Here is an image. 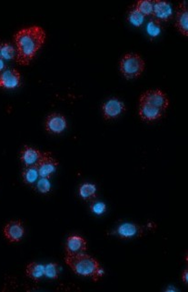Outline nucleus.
I'll use <instances>...</instances> for the list:
<instances>
[{
    "mask_svg": "<svg viewBox=\"0 0 188 292\" xmlns=\"http://www.w3.org/2000/svg\"><path fill=\"white\" fill-rule=\"evenodd\" d=\"M120 70L128 80L138 78L145 70V61L138 54H126L121 59Z\"/></svg>",
    "mask_w": 188,
    "mask_h": 292,
    "instance_id": "7ed1b4c3",
    "label": "nucleus"
},
{
    "mask_svg": "<svg viewBox=\"0 0 188 292\" xmlns=\"http://www.w3.org/2000/svg\"><path fill=\"white\" fill-rule=\"evenodd\" d=\"M45 276L48 279H58L59 276V266L57 263H50L45 265Z\"/></svg>",
    "mask_w": 188,
    "mask_h": 292,
    "instance_id": "5701e85b",
    "label": "nucleus"
},
{
    "mask_svg": "<svg viewBox=\"0 0 188 292\" xmlns=\"http://www.w3.org/2000/svg\"><path fill=\"white\" fill-rule=\"evenodd\" d=\"M21 82L20 72L16 68H9L0 73V88L12 89L19 87Z\"/></svg>",
    "mask_w": 188,
    "mask_h": 292,
    "instance_id": "423d86ee",
    "label": "nucleus"
},
{
    "mask_svg": "<svg viewBox=\"0 0 188 292\" xmlns=\"http://www.w3.org/2000/svg\"><path fill=\"white\" fill-rule=\"evenodd\" d=\"M79 195L85 200L94 199L97 196V187L92 183H84L79 188Z\"/></svg>",
    "mask_w": 188,
    "mask_h": 292,
    "instance_id": "a211bd4d",
    "label": "nucleus"
},
{
    "mask_svg": "<svg viewBox=\"0 0 188 292\" xmlns=\"http://www.w3.org/2000/svg\"><path fill=\"white\" fill-rule=\"evenodd\" d=\"M58 166H59V162L55 160L51 155V153L44 152L42 153L40 160L36 167L38 170L39 177L50 178L51 176L56 172Z\"/></svg>",
    "mask_w": 188,
    "mask_h": 292,
    "instance_id": "39448f33",
    "label": "nucleus"
},
{
    "mask_svg": "<svg viewBox=\"0 0 188 292\" xmlns=\"http://www.w3.org/2000/svg\"><path fill=\"white\" fill-rule=\"evenodd\" d=\"M45 31L38 26L25 27L19 30L14 35L17 48V62L22 66L28 65L45 43Z\"/></svg>",
    "mask_w": 188,
    "mask_h": 292,
    "instance_id": "f257e3e1",
    "label": "nucleus"
},
{
    "mask_svg": "<svg viewBox=\"0 0 188 292\" xmlns=\"http://www.w3.org/2000/svg\"><path fill=\"white\" fill-rule=\"evenodd\" d=\"M6 68V64H5L4 60L0 58V73H2Z\"/></svg>",
    "mask_w": 188,
    "mask_h": 292,
    "instance_id": "a878e982",
    "label": "nucleus"
},
{
    "mask_svg": "<svg viewBox=\"0 0 188 292\" xmlns=\"http://www.w3.org/2000/svg\"><path fill=\"white\" fill-rule=\"evenodd\" d=\"M163 115V111L146 104H140L139 116L145 121H155L159 120Z\"/></svg>",
    "mask_w": 188,
    "mask_h": 292,
    "instance_id": "2eb2a0df",
    "label": "nucleus"
},
{
    "mask_svg": "<svg viewBox=\"0 0 188 292\" xmlns=\"http://www.w3.org/2000/svg\"><path fill=\"white\" fill-rule=\"evenodd\" d=\"M36 189L41 193H49L51 190L50 178L46 177H40L36 182Z\"/></svg>",
    "mask_w": 188,
    "mask_h": 292,
    "instance_id": "b1692460",
    "label": "nucleus"
},
{
    "mask_svg": "<svg viewBox=\"0 0 188 292\" xmlns=\"http://www.w3.org/2000/svg\"><path fill=\"white\" fill-rule=\"evenodd\" d=\"M90 209L91 211L96 214V215H102L104 213L106 212L107 210V207L103 202L100 201H94L93 203L91 204L90 206Z\"/></svg>",
    "mask_w": 188,
    "mask_h": 292,
    "instance_id": "393cba45",
    "label": "nucleus"
},
{
    "mask_svg": "<svg viewBox=\"0 0 188 292\" xmlns=\"http://www.w3.org/2000/svg\"><path fill=\"white\" fill-rule=\"evenodd\" d=\"M182 279L184 283L187 284V270H184V273L182 274Z\"/></svg>",
    "mask_w": 188,
    "mask_h": 292,
    "instance_id": "bb28decb",
    "label": "nucleus"
},
{
    "mask_svg": "<svg viewBox=\"0 0 188 292\" xmlns=\"http://www.w3.org/2000/svg\"><path fill=\"white\" fill-rule=\"evenodd\" d=\"M87 249L86 241L84 238L77 235H73L68 237L66 245L67 255H76L80 253H85Z\"/></svg>",
    "mask_w": 188,
    "mask_h": 292,
    "instance_id": "9b49d317",
    "label": "nucleus"
},
{
    "mask_svg": "<svg viewBox=\"0 0 188 292\" xmlns=\"http://www.w3.org/2000/svg\"><path fill=\"white\" fill-rule=\"evenodd\" d=\"M127 19H128L130 24L134 25L135 27H139V26H141L143 24L145 17L139 11H137L135 8H134V9L130 10Z\"/></svg>",
    "mask_w": 188,
    "mask_h": 292,
    "instance_id": "4be33fe9",
    "label": "nucleus"
},
{
    "mask_svg": "<svg viewBox=\"0 0 188 292\" xmlns=\"http://www.w3.org/2000/svg\"><path fill=\"white\" fill-rule=\"evenodd\" d=\"M26 273L33 280L39 281L45 276V266L32 262L27 265Z\"/></svg>",
    "mask_w": 188,
    "mask_h": 292,
    "instance_id": "dca6fc26",
    "label": "nucleus"
},
{
    "mask_svg": "<svg viewBox=\"0 0 188 292\" xmlns=\"http://www.w3.org/2000/svg\"><path fill=\"white\" fill-rule=\"evenodd\" d=\"M176 19L175 27L179 30L181 34L187 36L188 35V12L186 2H183L177 7L176 9Z\"/></svg>",
    "mask_w": 188,
    "mask_h": 292,
    "instance_id": "ddd939ff",
    "label": "nucleus"
},
{
    "mask_svg": "<svg viewBox=\"0 0 188 292\" xmlns=\"http://www.w3.org/2000/svg\"><path fill=\"white\" fill-rule=\"evenodd\" d=\"M162 31L161 22H159L157 19H152L147 25V32L149 36L153 39L157 38V35H160Z\"/></svg>",
    "mask_w": 188,
    "mask_h": 292,
    "instance_id": "412c9836",
    "label": "nucleus"
},
{
    "mask_svg": "<svg viewBox=\"0 0 188 292\" xmlns=\"http://www.w3.org/2000/svg\"><path fill=\"white\" fill-rule=\"evenodd\" d=\"M25 234V230L20 221H13L8 223L4 228V235L9 242L20 241Z\"/></svg>",
    "mask_w": 188,
    "mask_h": 292,
    "instance_id": "1a4fd4ad",
    "label": "nucleus"
},
{
    "mask_svg": "<svg viewBox=\"0 0 188 292\" xmlns=\"http://www.w3.org/2000/svg\"><path fill=\"white\" fill-rule=\"evenodd\" d=\"M22 176L26 184L33 186L37 181L39 174L36 167H26L23 171Z\"/></svg>",
    "mask_w": 188,
    "mask_h": 292,
    "instance_id": "f3484780",
    "label": "nucleus"
},
{
    "mask_svg": "<svg viewBox=\"0 0 188 292\" xmlns=\"http://www.w3.org/2000/svg\"><path fill=\"white\" fill-rule=\"evenodd\" d=\"M116 233L121 239H132V238L139 237L143 234V229L142 227L138 226L134 223L125 222L118 226Z\"/></svg>",
    "mask_w": 188,
    "mask_h": 292,
    "instance_id": "f8f14e48",
    "label": "nucleus"
},
{
    "mask_svg": "<svg viewBox=\"0 0 188 292\" xmlns=\"http://www.w3.org/2000/svg\"><path fill=\"white\" fill-rule=\"evenodd\" d=\"M65 261L76 274L90 277L94 281H98L104 275V270L99 261L85 253L67 255Z\"/></svg>",
    "mask_w": 188,
    "mask_h": 292,
    "instance_id": "f03ea898",
    "label": "nucleus"
},
{
    "mask_svg": "<svg viewBox=\"0 0 188 292\" xmlns=\"http://www.w3.org/2000/svg\"><path fill=\"white\" fill-rule=\"evenodd\" d=\"M154 4V9H153V15L155 17V19L158 20L159 22H166L170 20L173 17V9L170 3L166 1H161V0H156L153 2Z\"/></svg>",
    "mask_w": 188,
    "mask_h": 292,
    "instance_id": "6e6552de",
    "label": "nucleus"
},
{
    "mask_svg": "<svg viewBox=\"0 0 188 292\" xmlns=\"http://www.w3.org/2000/svg\"><path fill=\"white\" fill-rule=\"evenodd\" d=\"M135 9L139 11L140 13L145 16H151L153 15V9H154V4L150 0H140L137 1V3L134 6Z\"/></svg>",
    "mask_w": 188,
    "mask_h": 292,
    "instance_id": "aec40b11",
    "label": "nucleus"
},
{
    "mask_svg": "<svg viewBox=\"0 0 188 292\" xmlns=\"http://www.w3.org/2000/svg\"><path fill=\"white\" fill-rule=\"evenodd\" d=\"M17 50L15 49L13 45L10 43H2L0 44V58L3 60H12L16 58Z\"/></svg>",
    "mask_w": 188,
    "mask_h": 292,
    "instance_id": "6ab92c4d",
    "label": "nucleus"
},
{
    "mask_svg": "<svg viewBox=\"0 0 188 292\" xmlns=\"http://www.w3.org/2000/svg\"><path fill=\"white\" fill-rule=\"evenodd\" d=\"M125 111V106L123 102L117 98H111L105 102L102 106L104 118L106 120H112L121 115Z\"/></svg>",
    "mask_w": 188,
    "mask_h": 292,
    "instance_id": "0eeeda50",
    "label": "nucleus"
},
{
    "mask_svg": "<svg viewBox=\"0 0 188 292\" xmlns=\"http://www.w3.org/2000/svg\"><path fill=\"white\" fill-rule=\"evenodd\" d=\"M41 157L42 152L32 147L26 146L21 151V161L26 167H36Z\"/></svg>",
    "mask_w": 188,
    "mask_h": 292,
    "instance_id": "4468645a",
    "label": "nucleus"
},
{
    "mask_svg": "<svg viewBox=\"0 0 188 292\" xmlns=\"http://www.w3.org/2000/svg\"><path fill=\"white\" fill-rule=\"evenodd\" d=\"M67 120L59 113L50 114L45 120V129L50 133L59 134L67 128Z\"/></svg>",
    "mask_w": 188,
    "mask_h": 292,
    "instance_id": "9d476101",
    "label": "nucleus"
},
{
    "mask_svg": "<svg viewBox=\"0 0 188 292\" xmlns=\"http://www.w3.org/2000/svg\"><path fill=\"white\" fill-rule=\"evenodd\" d=\"M139 102L140 104L149 105V106L159 108L162 111H166L169 106L168 97H166V94L161 91L160 89L148 90L147 92H145L140 97Z\"/></svg>",
    "mask_w": 188,
    "mask_h": 292,
    "instance_id": "20e7f679",
    "label": "nucleus"
}]
</instances>
